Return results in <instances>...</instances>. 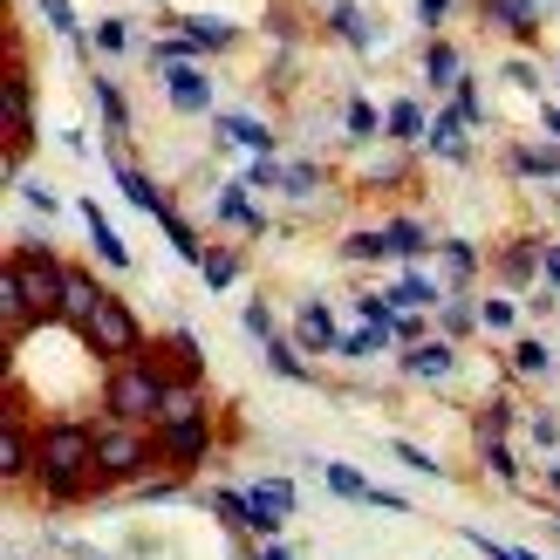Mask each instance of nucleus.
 Wrapping results in <instances>:
<instances>
[{
	"label": "nucleus",
	"mask_w": 560,
	"mask_h": 560,
	"mask_svg": "<svg viewBox=\"0 0 560 560\" xmlns=\"http://www.w3.org/2000/svg\"><path fill=\"white\" fill-rule=\"evenodd\" d=\"M82 465H96V431H82V424H48L42 444H35V471H42V486L55 499H69L82 486Z\"/></svg>",
	"instance_id": "f257e3e1"
},
{
	"label": "nucleus",
	"mask_w": 560,
	"mask_h": 560,
	"mask_svg": "<svg viewBox=\"0 0 560 560\" xmlns=\"http://www.w3.org/2000/svg\"><path fill=\"white\" fill-rule=\"evenodd\" d=\"M103 410L124 417V424H144V417L164 410V376L144 370V362H137V370H117V376H109V389H103Z\"/></svg>",
	"instance_id": "f03ea898"
},
{
	"label": "nucleus",
	"mask_w": 560,
	"mask_h": 560,
	"mask_svg": "<svg viewBox=\"0 0 560 560\" xmlns=\"http://www.w3.org/2000/svg\"><path fill=\"white\" fill-rule=\"evenodd\" d=\"M14 280H21V294H27V307H35V315H55V307H62V294H69V273L48 260V246H27V254L14 260Z\"/></svg>",
	"instance_id": "7ed1b4c3"
},
{
	"label": "nucleus",
	"mask_w": 560,
	"mask_h": 560,
	"mask_svg": "<svg viewBox=\"0 0 560 560\" xmlns=\"http://www.w3.org/2000/svg\"><path fill=\"white\" fill-rule=\"evenodd\" d=\"M82 335H90L96 355H130V349H137V315H130L117 294H103L90 315H82Z\"/></svg>",
	"instance_id": "20e7f679"
},
{
	"label": "nucleus",
	"mask_w": 560,
	"mask_h": 560,
	"mask_svg": "<svg viewBox=\"0 0 560 560\" xmlns=\"http://www.w3.org/2000/svg\"><path fill=\"white\" fill-rule=\"evenodd\" d=\"M144 438H137V424H124V417H109V424L96 431V471L103 479H137L144 471Z\"/></svg>",
	"instance_id": "39448f33"
},
{
	"label": "nucleus",
	"mask_w": 560,
	"mask_h": 560,
	"mask_svg": "<svg viewBox=\"0 0 560 560\" xmlns=\"http://www.w3.org/2000/svg\"><path fill=\"white\" fill-rule=\"evenodd\" d=\"M212 506L226 513L233 526H246V534H260V540H273L280 526H288V513H280V506H273V499H267L260 486H246V492H219Z\"/></svg>",
	"instance_id": "423d86ee"
},
{
	"label": "nucleus",
	"mask_w": 560,
	"mask_h": 560,
	"mask_svg": "<svg viewBox=\"0 0 560 560\" xmlns=\"http://www.w3.org/2000/svg\"><path fill=\"white\" fill-rule=\"evenodd\" d=\"M164 103H172L178 117H199V109H212V82L191 62H172V69H164Z\"/></svg>",
	"instance_id": "0eeeda50"
},
{
	"label": "nucleus",
	"mask_w": 560,
	"mask_h": 560,
	"mask_svg": "<svg viewBox=\"0 0 560 560\" xmlns=\"http://www.w3.org/2000/svg\"><path fill=\"white\" fill-rule=\"evenodd\" d=\"M164 424V458H178V465H199L206 458V417L191 410V417H158Z\"/></svg>",
	"instance_id": "6e6552de"
},
{
	"label": "nucleus",
	"mask_w": 560,
	"mask_h": 560,
	"mask_svg": "<svg viewBox=\"0 0 560 560\" xmlns=\"http://www.w3.org/2000/svg\"><path fill=\"white\" fill-rule=\"evenodd\" d=\"M294 342H301V349H315V355L342 342V328H335L328 301H301V315H294Z\"/></svg>",
	"instance_id": "1a4fd4ad"
},
{
	"label": "nucleus",
	"mask_w": 560,
	"mask_h": 560,
	"mask_svg": "<svg viewBox=\"0 0 560 560\" xmlns=\"http://www.w3.org/2000/svg\"><path fill=\"white\" fill-rule=\"evenodd\" d=\"M117 185H124V199H130L137 212H151V219H164V212H172V206H164V191H158L144 172H137V164H124V158H117Z\"/></svg>",
	"instance_id": "9d476101"
},
{
	"label": "nucleus",
	"mask_w": 560,
	"mask_h": 560,
	"mask_svg": "<svg viewBox=\"0 0 560 560\" xmlns=\"http://www.w3.org/2000/svg\"><path fill=\"white\" fill-rule=\"evenodd\" d=\"M82 226H90V240H96V260H103V267H130V246H124L117 233H109V219H103L90 199H82Z\"/></svg>",
	"instance_id": "9b49d317"
},
{
	"label": "nucleus",
	"mask_w": 560,
	"mask_h": 560,
	"mask_svg": "<svg viewBox=\"0 0 560 560\" xmlns=\"http://www.w3.org/2000/svg\"><path fill=\"white\" fill-rule=\"evenodd\" d=\"M178 35L199 48V55H206V48H233V21H219V14H185Z\"/></svg>",
	"instance_id": "f8f14e48"
},
{
	"label": "nucleus",
	"mask_w": 560,
	"mask_h": 560,
	"mask_svg": "<svg viewBox=\"0 0 560 560\" xmlns=\"http://www.w3.org/2000/svg\"><path fill=\"white\" fill-rule=\"evenodd\" d=\"M404 370H410V376H424V383L452 376V342H417V349H404Z\"/></svg>",
	"instance_id": "ddd939ff"
},
{
	"label": "nucleus",
	"mask_w": 560,
	"mask_h": 560,
	"mask_svg": "<svg viewBox=\"0 0 560 560\" xmlns=\"http://www.w3.org/2000/svg\"><path fill=\"white\" fill-rule=\"evenodd\" d=\"M219 137H226V144H246L254 158H267V151H273V130H267L260 117H219Z\"/></svg>",
	"instance_id": "4468645a"
},
{
	"label": "nucleus",
	"mask_w": 560,
	"mask_h": 560,
	"mask_svg": "<svg viewBox=\"0 0 560 560\" xmlns=\"http://www.w3.org/2000/svg\"><path fill=\"white\" fill-rule=\"evenodd\" d=\"M219 219H226V226H246V233H260V226H267L260 206L246 199V185H226V191H219Z\"/></svg>",
	"instance_id": "2eb2a0df"
},
{
	"label": "nucleus",
	"mask_w": 560,
	"mask_h": 560,
	"mask_svg": "<svg viewBox=\"0 0 560 560\" xmlns=\"http://www.w3.org/2000/svg\"><path fill=\"white\" fill-rule=\"evenodd\" d=\"M513 172L520 178H560V144H520L513 151Z\"/></svg>",
	"instance_id": "dca6fc26"
},
{
	"label": "nucleus",
	"mask_w": 560,
	"mask_h": 560,
	"mask_svg": "<svg viewBox=\"0 0 560 560\" xmlns=\"http://www.w3.org/2000/svg\"><path fill=\"white\" fill-rule=\"evenodd\" d=\"M383 130L397 137V144H417V137H431V124H424V109H417L410 96H404V103H389V117H383Z\"/></svg>",
	"instance_id": "f3484780"
},
{
	"label": "nucleus",
	"mask_w": 560,
	"mask_h": 560,
	"mask_svg": "<svg viewBox=\"0 0 560 560\" xmlns=\"http://www.w3.org/2000/svg\"><path fill=\"white\" fill-rule=\"evenodd\" d=\"M0 117H8V137H14V144H21V130H35V109H27L21 75H8V90H0Z\"/></svg>",
	"instance_id": "a211bd4d"
},
{
	"label": "nucleus",
	"mask_w": 560,
	"mask_h": 560,
	"mask_svg": "<svg viewBox=\"0 0 560 560\" xmlns=\"http://www.w3.org/2000/svg\"><path fill=\"white\" fill-rule=\"evenodd\" d=\"M424 144H431L438 158H465V117H458V109H444V117L431 124V137H424Z\"/></svg>",
	"instance_id": "6ab92c4d"
},
{
	"label": "nucleus",
	"mask_w": 560,
	"mask_h": 560,
	"mask_svg": "<svg viewBox=\"0 0 560 560\" xmlns=\"http://www.w3.org/2000/svg\"><path fill=\"white\" fill-rule=\"evenodd\" d=\"M424 75L438 82V90H458V48L452 42H431L424 48Z\"/></svg>",
	"instance_id": "aec40b11"
},
{
	"label": "nucleus",
	"mask_w": 560,
	"mask_h": 560,
	"mask_svg": "<svg viewBox=\"0 0 560 560\" xmlns=\"http://www.w3.org/2000/svg\"><path fill=\"white\" fill-rule=\"evenodd\" d=\"M96 301H103V288H96V280H90V273H69V294H62V315H69L75 328H82V315H90V307H96Z\"/></svg>",
	"instance_id": "412c9836"
},
{
	"label": "nucleus",
	"mask_w": 560,
	"mask_h": 560,
	"mask_svg": "<svg viewBox=\"0 0 560 560\" xmlns=\"http://www.w3.org/2000/svg\"><path fill=\"white\" fill-rule=\"evenodd\" d=\"M322 479H328V492H335V499H376V486L362 479L355 465H322Z\"/></svg>",
	"instance_id": "4be33fe9"
},
{
	"label": "nucleus",
	"mask_w": 560,
	"mask_h": 560,
	"mask_svg": "<svg viewBox=\"0 0 560 560\" xmlns=\"http://www.w3.org/2000/svg\"><path fill=\"white\" fill-rule=\"evenodd\" d=\"M383 240H389V254H424V246H431V233L424 226H417V219H389V226H383Z\"/></svg>",
	"instance_id": "5701e85b"
},
{
	"label": "nucleus",
	"mask_w": 560,
	"mask_h": 560,
	"mask_svg": "<svg viewBox=\"0 0 560 560\" xmlns=\"http://www.w3.org/2000/svg\"><path fill=\"white\" fill-rule=\"evenodd\" d=\"M431 301H438V280H424V273H404L389 288V307H431Z\"/></svg>",
	"instance_id": "b1692460"
},
{
	"label": "nucleus",
	"mask_w": 560,
	"mask_h": 560,
	"mask_svg": "<svg viewBox=\"0 0 560 560\" xmlns=\"http://www.w3.org/2000/svg\"><path fill=\"white\" fill-rule=\"evenodd\" d=\"M158 226H164V233H172V246H178V254H185L191 267H206V246H199V233H191V226H185V219H178V212H164V219H158Z\"/></svg>",
	"instance_id": "393cba45"
},
{
	"label": "nucleus",
	"mask_w": 560,
	"mask_h": 560,
	"mask_svg": "<svg viewBox=\"0 0 560 560\" xmlns=\"http://www.w3.org/2000/svg\"><path fill=\"white\" fill-rule=\"evenodd\" d=\"M273 185L288 191V199H307V191L322 185V172H315V164H280V178H273Z\"/></svg>",
	"instance_id": "a878e982"
},
{
	"label": "nucleus",
	"mask_w": 560,
	"mask_h": 560,
	"mask_svg": "<svg viewBox=\"0 0 560 560\" xmlns=\"http://www.w3.org/2000/svg\"><path fill=\"white\" fill-rule=\"evenodd\" d=\"M383 342H389V328H349L342 342H335V355L355 362V355H370V349H383Z\"/></svg>",
	"instance_id": "bb28decb"
},
{
	"label": "nucleus",
	"mask_w": 560,
	"mask_h": 560,
	"mask_svg": "<svg viewBox=\"0 0 560 560\" xmlns=\"http://www.w3.org/2000/svg\"><path fill=\"white\" fill-rule=\"evenodd\" d=\"M499 273H506V280H513V288H526V280H534V273H540V254H534V246H513V254H506V260H499Z\"/></svg>",
	"instance_id": "cd10ccee"
},
{
	"label": "nucleus",
	"mask_w": 560,
	"mask_h": 560,
	"mask_svg": "<svg viewBox=\"0 0 560 560\" xmlns=\"http://www.w3.org/2000/svg\"><path fill=\"white\" fill-rule=\"evenodd\" d=\"M492 14L506 21V27H520V35H526V27L540 21V0H492Z\"/></svg>",
	"instance_id": "c85d7f7f"
},
{
	"label": "nucleus",
	"mask_w": 560,
	"mask_h": 560,
	"mask_svg": "<svg viewBox=\"0 0 560 560\" xmlns=\"http://www.w3.org/2000/svg\"><path fill=\"white\" fill-rule=\"evenodd\" d=\"M96 103H103V117H109V130H130V109H124V90H117V82H96Z\"/></svg>",
	"instance_id": "c756f323"
},
{
	"label": "nucleus",
	"mask_w": 560,
	"mask_h": 560,
	"mask_svg": "<svg viewBox=\"0 0 560 560\" xmlns=\"http://www.w3.org/2000/svg\"><path fill=\"white\" fill-rule=\"evenodd\" d=\"M513 370H520V376H547V342H534V335H526V342H513Z\"/></svg>",
	"instance_id": "7c9ffc66"
},
{
	"label": "nucleus",
	"mask_w": 560,
	"mask_h": 560,
	"mask_svg": "<svg viewBox=\"0 0 560 560\" xmlns=\"http://www.w3.org/2000/svg\"><path fill=\"white\" fill-rule=\"evenodd\" d=\"M444 273H452V280H471V273H479V254H471L465 240H444Z\"/></svg>",
	"instance_id": "2f4dec72"
},
{
	"label": "nucleus",
	"mask_w": 560,
	"mask_h": 560,
	"mask_svg": "<svg viewBox=\"0 0 560 560\" xmlns=\"http://www.w3.org/2000/svg\"><path fill=\"white\" fill-rule=\"evenodd\" d=\"M383 254H389L383 233H349V240H342V260H383Z\"/></svg>",
	"instance_id": "473e14b6"
},
{
	"label": "nucleus",
	"mask_w": 560,
	"mask_h": 560,
	"mask_svg": "<svg viewBox=\"0 0 560 560\" xmlns=\"http://www.w3.org/2000/svg\"><path fill=\"white\" fill-rule=\"evenodd\" d=\"M21 458H27V452H21V431L8 424V431H0V479H21V471H27Z\"/></svg>",
	"instance_id": "72a5a7b5"
},
{
	"label": "nucleus",
	"mask_w": 560,
	"mask_h": 560,
	"mask_svg": "<svg viewBox=\"0 0 560 560\" xmlns=\"http://www.w3.org/2000/svg\"><path fill=\"white\" fill-rule=\"evenodd\" d=\"M342 124H349V137H376V130H383V117H376V109L362 103V96H355V103L342 109Z\"/></svg>",
	"instance_id": "f704fd0d"
},
{
	"label": "nucleus",
	"mask_w": 560,
	"mask_h": 560,
	"mask_svg": "<svg viewBox=\"0 0 560 560\" xmlns=\"http://www.w3.org/2000/svg\"><path fill=\"white\" fill-rule=\"evenodd\" d=\"M240 280V254H206V288H233Z\"/></svg>",
	"instance_id": "c9c22d12"
},
{
	"label": "nucleus",
	"mask_w": 560,
	"mask_h": 560,
	"mask_svg": "<svg viewBox=\"0 0 560 560\" xmlns=\"http://www.w3.org/2000/svg\"><path fill=\"white\" fill-rule=\"evenodd\" d=\"M335 35H342V42H355V48H370V21H362L355 8H335Z\"/></svg>",
	"instance_id": "e433bc0d"
},
{
	"label": "nucleus",
	"mask_w": 560,
	"mask_h": 560,
	"mask_svg": "<svg viewBox=\"0 0 560 560\" xmlns=\"http://www.w3.org/2000/svg\"><path fill=\"white\" fill-rule=\"evenodd\" d=\"M240 328H246V335H254V342H260V349L273 342V315H267V307H260V301H246V315H240Z\"/></svg>",
	"instance_id": "4c0bfd02"
},
{
	"label": "nucleus",
	"mask_w": 560,
	"mask_h": 560,
	"mask_svg": "<svg viewBox=\"0 0 560 560\" xmlns=\"http://www.w3.org/2000/svg\"><path fill=\"white\" fill-rule=\"evenodd\" d=\"M267 370H273V376H288V383L301 376V355H294L288 342H280V335H273V342H267Z\"/></svg>",
	"instance_id": "58836bf2"
},
{
	"label": "nucleus",
	"mask_w": 560,
	"mask_h": 560,
	"mask_svg": "<svg viewBox=\"0 0 560 560\" xmlns=\"http://www.w3.org/2000/svg\"><path fill=\"white\" fill-rule=\"evenodd\" d=\"M471 322H479L471 301H444V335H471Z\"/></svg>",
	"instance_id": "ea45409f"
},
{
	"label": "nucleus",
	"mask_w": 560,
	"mask_h": 560,
	"mask_svg": "<svg viewBox=\"0 0 560 560\" xmlns=\"http://www.w3.org/2000/svg\"><path fill=\"white\" fill-rule=\"evenodd\" d=\"M96 48H103V55H124V48H130V27H124V21H96Z\"/></svg>",
	"instance_id": "a19ab883"
},
{
	"label": "nucleus",
	"mask_w": 560,
	"mask_h": 560,
	"mask_svg": "<svg viewBox=\"0 0 560 560\" xmlns=\"http://www.w3.org/2000/svg\"><path fill=\"white\" fill-rule=\"evenodd\" d=\"M397 458H404L410 471H424V479H438V471H444V465H438L431 452H417V444H410V438H397Z\"/></svg>",
	"instance_id": "79ce46f5"
},
{
	"label": "nucleus",
	"mask_w": 560,
	"mask_h": 560,
	"mask_svg": "<svg viewBox=\"0 0 560 560\" xmlns=\"http://www.w3.org/2000/svg\"><path fill=\"white\" fill-rule=\"evenodd\" d=\"M389 342H404V349H417V342H424V322H417L410 307H404V315L389 322Z\"/></svg>",
	"instance_id": "37998d69"
},
{
	"label": "nucleus",
	"mask_w": 560,
	"mask_h": 560,
	"mask_svg": "<svg viewBox=\"0 0 560 560\" xmlns=\"http://www.w3.org/2000/svg\"><path fill=\"white\" fill-rule=\"evenodd\" d=\"M479 322H486V328H513V322H520V307L499 294V301H486V307H479Z\"/></svg>",
	"instance_id": "c03bdc74"
},
{
	"label": "nucleus",
	"mask_w": 560,
	"mask_h": 560,
	"mask_svg": "<svg viewBox=\"0 0 560 560\" xmlns=\"http://www.w3.org/2000/svg\"><path fill=\"white\" fill-rule=\"evenodd\" d=\"M486 465L499 471V479H520V465H513V452H506L499 438H486Z\"/></svg>",
	"instance_id": "a18cd8bd"
},
{
	"label": "nucleus",
	"mask_w": 560,
	"mask_h": 560,
	"mask_svg": "<svg viewBox=\"0 0 560 560\" xmlns=\"http://www.w3.org/2000/svg\"><path fill=\"white\" fill-rule=\"evenodd\" d=\"M42 14H48L55 27H62V35H82V27H75V8H69V0H42Z\"/></svg>",
	"instance_id": "49530a36"
},
{
	"label": "nucleus",
	"mask_w": 560,
	"mask_h": 560,
	"mask_svg": "<svg viewBox=\"0 0 560 560\" xmlns=\"http://www.w3.org/2000/svg\"><path fill=\"white\" fill-rule=\"evenodd\" d=\"M471 547H479L486 560H534L526 547H499V540H486V534H471Z\"/></svg>",
	"instance_id": "de8ad7c7"
},
{
	"label": "nucleus",
	"mask_w": 560,
	"mask_h": 560,
	"mask_svg": "<svg viewBox=\"0 0 560 560\" xmlns=\"http://www.w3.org/2000/svg\"><path fill=\"white\" fill-rule=\"evenodd\" d=\"M452 109H458L465 124H479V90H471V82H458V90H452Z\"/></svg>",
	"instance_id": "09e8293b"
},
{
	"label": "nucleus",
	"mask_w": 560,
	"mask_h": 560,
	"mask_svg": "<svg viewBox=\"0 0 560 560\" xmlns=\"http://www.w3.org/2000/svg\"><path fill=\"white\" fill-rule=\"evenodd\" d=\"M199 410V397H191V389H164V410L158 417H191Z\"/></svg>",
	"instance_id": "8fccbe9b"
},
{
	"label": "nucleus",
	"mask_w": 560,
	"mask_h": 560,
	"mask_svg": "<svg viewBox=\"0 0 560 560\" xmlns=\"http://www.w3.org/2000/svg\"><path fill=\"white\" fill-rule=\"evenodd\" d=\"M254 486H260V492L273 499V506H280V513H294V486H288V479H254Z\"/></svg>",
	"instance_id": "3c124183"
},
{
	"label": "nucleus",
	"mask_w": 560,
	"mask_h": 560,
	"mask_svg": "<svg viewBox=\"0 0 560 560\" xmlns=\"http://www.w3.org/2000/svg\"><path fill=\"white\" fill-rule=\"evenodd\" d=\"M444 14H452V0H417V21H424V27H438Z\"/></svg>",
	"instance_id": "603ef678"
},
{
	"label": "nucleus",
	"mask_w": 560,
	"mask_h": 560,
	"mask_svg": "<svg viewBox=\"0 0 560 560\" xmlns=\"http://www.w3.org/2000/svg\"><path fill=\"white\" fill-rule=\"evenodd\" d=\"M27 206H35V212H55V191H48V185H35V178H27Z\"/></svg>",
	"instance_id": "864d4df0"
},
{
	"label": "nucleus",
	"mask_w": 560,
	"mask_h": 560,
	"mask_svg": "<svg viewBox=\"0 0 560 560\" xmlns=\"http://www.w3.org/2000/svg\"><path fill=\"white\" fill-rule=\"evenodd\" d=\"M534 444H560V424H553V417H534Z\"/></svg>",
	"instance_id": "5fc2aeb1"
},
{
	"label": "nucleus",
	"mask_w": 560,
	"mask_h": 560,
	"mask_svg": "<svg viewBox=\"0 0 560 560\" xmlns=\"http://www.w3.org/2000/svg\"><path fill=\"white\" fill-rule=\"evenodd\" d=\"M540 273H547L553 288H560V246H547V254H540Z\"/></svg>",
	"instance_id": "6e6d98bb"
},
{
	"label": "nucleus",
	"mask_w": 560,
	"mask_h": 560,
	"mask_svg": "<svg viewBox=\"0 0 560 560\" xmlns=\"http://www.w3.org/2000/svg\"><path fill=\"white\" fill-rule=\"evenodd\" d=\"M540 124H547V137L560 144V103H547V117H540Z\"/></svg>",
	"instance_id": "4d7b16f0"
},
{
	"label": "nucleus",
	"mask_w": 560,
	"mask_h": 560,
	"mask_svg": "<svg viewBox=\"0 0 560 560\" xmlns=\"http://www.w3.org/2000/svg\"><path fill=\"white\" fill-rule=\"evenodd\" d=\"M260 560H294V553H288V547H267V553H260Z\"/></svg>",
	"instance_id": "13d9d810"
},
{
	"label": "nucleus",
	"mask_w": 560,
	"mask_h": 560,
	"mask_svg": "<svg viewBox=\"0 0 560 560\" xmlns=\"http://www.w3.org/2000/svg\"><path fill=\"white\" fill-rule=\"evenodd\" d=\"M547 486H553V492H560V465H553V471H547Z\"/></svg>",
	"instance_id": "bf43d9fd"
},
{
	"label": "nucleus",
	"mask_w": 560,
	"mask_h": 560,
	"mask_svg": "<svg viewBox=\"0 0 560 560\" xmlns=\"http://www.w3.org/2000/svg\"><path fill=\"white\" fill-rule=\"evenodd\" d=\"M553 534H560V520H553Z\"/></svg>",
	"instance_id": "052dcab7"
}]
</instances>
